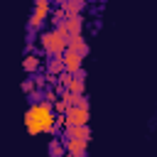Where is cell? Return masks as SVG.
<instances>
[{
	"label": "cell",
	"instance_id": "7a4b0ae2",
	"mask_svg": "<svg viewBox=\"0 0 157 157\" xmlns=\"http://www.w3.org/2000/svg\"><path fill=\"white\" fill-rule=\"evenodd\" d=\"M39 49L44 56H61L69 47H66V39L59 37L56 29H47V32H39Z\"/></svg>",
	"mask_w": 157,
	"mask_h": 157
},
{
	"label": "cell",
	"instance_id": "8fae6325",
	"mask_svg": "<svg viewBox=\"0 0 157 157\" xmlns=\"http://www.w3.org/2000/svg\"><path fill=\"white\" fill-rule=\"evenodd\" d=\"M47 155H49V157H64V155H66V145H64V140H61L59 135L49 140V145H47Z\"/></svg>",
	"mask_w": 157,
	"mask_h": 157
},
{
	"label": "cell",
	"instance_id": "277c9868",
	"mask_svg": "<svg viewBox=\"0 0 157 157\" xmlns=\"http://www.w3.org/2000/svg\"><path fill=\"white\" fill-rule=\"evenodd\" d=\"M66 145V155L71 157H86L88 155V142L91 140H78V137H61Z\"/></svg>",
	"mask_w": 157,
	"mask_h": 157
},
{
	"label": "cell",
	"instance_id": "8992f818",
	"mask_svg": "<svg viewBox=\"0 0 157 157\" xmlns=\"http://www.w3.org/2000/svg\"><path fill=\"white\" fill-rule=\"evenodd\" d=\"M61 137H78V140H91V125H66L61 130Z\"/></svg>",
	"mask_w": 157,
	"mask_h": 157
},
{
	"label": "cell",
	"instance_id": "30bf717a",
	"mask_svg": "<svg viewBox=\"0 0 157 157\" xmlns=\"http://www.w3.org/2000/svg\"><path fill=\"white\" fill-rule=\"evenodd\" d=\"M44 71H47V74H52V76H59V74H64V71H66V66H64V59H61V56H47Z\"/></svg>",
	"mask_w": 157,
	"mask_h": 157
},
{
	"label": "cell",
	"instance_id": "52a82bcc",
	"mask_svg": "<svg viewBox=\"0 0 157 157\" xmlns=\"http://www.w3.org/2000/svg\"><path fill=\"white\" fill-rule=\"evenodd\" d=\"M66 47H69L71 52L81 54L83 59H86V56H88V52H91V47H88V42L83 39V34H74V37H69V39H66Z\"/></svg>",
	"mask_w": 157,
	"mask_h": 157
},
{
	"label": "cell",
	"instance_id": "9a60e30c",
	"mask_svg": "<svg viewBox=\"0 0 157 157\" xmlns=\"http://www.w3.org/2000/svg\"><path fill=\"white\" fill-rule=\"evenodd\" d=\"M44 17H39V15H29V20H27V29H32V32H42V27H44Z\"/></svg>",
	"mask_w": 157,
	"mask_h": 157
},
{
	"label": "cell",
	"instance_id": "6da1fadb",
	"mask_svg": "<svg viewBox=\"0 0 157 157\" xmlns=\"http://www.w3.org/2000/svg\"><path fill=\"white\" fill-rule=\"evenodd\" d=\"M54 125H56L54 103H47V101L29 103V108L25 113V128L29 135H42V132L54 135Z\"/></svg>",
	"mask_w": 157,
	"mask_h": 157
},
{
	"label": "cell",
	"instance_id": "3957f363",
	"mask_svg": "<svg viewBox=\"0 0 157 157\" xmlns=\"http://www.w3.org/2000/svg\"><path fill=\"white\" fill-rule=\"evenodd\" d=\"M91 108L88 105H69L66 110V125H88Z\"/></svg>",
	"mask_w": 157,
	"mask_h": 157
},
{
	"label": "cell",
	"instance_id": "5bb4252c",
	"mask_svg": "<svg viewBox=\"0 0 157 157\" xmlns=\"http://www.w3.org/2000/svg\"><path fill=\"white\" fill-rule=\"evenodd\" d=\"M69 91L71 93H78V96H86V78H81V76L74 74V81L69 83Z\"/></svg>",
	"mask_w": 157,
	"mask_h": 157
},
{
	"label": "cell",
	"instance_id": "7402d4cb",
	"mask_svg": "<svg viewBox=\"0 0 157 157\" xmlns=\"http://www.w3.org/2000/svg\"><path fill=\"white\" fill-rule=\"evenodd\" d=\"M101 2H110V0H101Z\"/></svg>",
	"mask_w": 157,
	"mask_h": 157
},
{
	"label": "cell",
	"instance_id": "4fadbf2b",
	"mask_svg": "<svg viewBox=\"0 0 157 157\" xmlns=\"http://www.w3.org/2000/svg\"><path fill=\"white\" fill-rule=\"evenodd\" d=\"M34 15H39V17H44V20H49L52 17V0H34V10H32Z\"/></svg>",
	"mask_w": 157,
	"mask_h": 157
},
{
	"label": "cell",
	"instance_id": "5b68a950",
	"mask_svg": "<svg viewBox=\"0 0 157 157\" xmlns=\"http://www.w3.org/2000/svg\"><path fill=\"white\" fill-rule=\"evenodd\" d=\"M61 59H64L66 71H71V74H78V71L83 69V56L76 54V52H71V49H66V52L61 54Z\"/></svg>",
	"mask_w": 157,
	"mask_h": 157
},
{
	"label": "cell",
	"instance_id": "44dd1931",
	"mask_svg": "<svg viewBox=\"0 0 157 157\" xmlns=\"http://www.w3.org/2000/svg\"><path fill=\"white\" fill-rule=\"evenodd\" d=\"M27 101H29V103H39V101H44V91H39V88L32 91V93L27 96Z\"/></svg>",
	"mask_w": 157,
	"mask_h": 157
},
{
	"label": "cell",
	"instance_id": "ac0fdd59",
	"mask_svg": "<svg viewBox=\"0 0 157 157\" xmlns=\"http://www.w3.org/2000/svg\"><path fill=\"white\" fill-rule=\"evenodd\" d=\"M56 96H59V93H56L54 86H47V88H44V101H47V103H56V101H59Z\"/></svg>",
	"mask_w": 157,
	"mask_h": 157
},
{
	"label": "cell",
	"instance_id": "ba28073f",
	"mask_svg": "<svg viewBox=\"0 0 157 157\" xmlns=\"http://www.w3.org/2000/svg\"><path fill=\"white\" fill-rule=\"evenodd\" d=\"M86 5H88V0H61V2H59V7L66 12V17L81 15V12L86 10Z\"/></svg>",
	"mask_w": 157,
	"mask_h": 157
},
{
	"label": "cell",
	"instance_id": "9c48e42d",
	"mask_svg": "<svg viewBox=\"0 0 157 157\" xmlns=\"http://www.w3.org/2000/svg\"><path fill=\"white\" fill-rule=\"evenodd\" d=\"M42 54H25V59H22V69L32 76V74H39L42 71V59H39Z\"/></svg>",
	"mask_w": 157,
	"mask_h": 157
},
{
	"label": "cell",
	"instance_id": "603a6c76",
	"mask_svg": "<svg viewBox=\"0 0 157 157\" xmlns=\"http://www.w3.org/2000/svg\"><path fill=\"white\" fill-rule=\"evenodd\" d=\"M64 157H71V155H64Z\"/></svg>",
	"mask_w": 157,
	"mask_h": 157
},
{
	"label": "cell",
	"instance_id": "e0dca14e",
	"mask_svg": "<svg viewBox=\"0 0 157 157\" xmlns=\"http://www.w3.org/2000/svg\"><path fill=\"white\" fill-rule=\"evenodd\" d=\"M32 91H37V83H34V78L29 76V78H25V81H22V93H25V96H29Z\"/></svg>",
	"mask_w": 157,
	"mask_h": 157
},
{
	"label": "cell",
	"instance_id": "ffe728a7",
	"mask_svg": "<svg viewBox=\"0 0 157 157\" xmlns=\"http://www.w3.org/2000/svg\"><path fill=\"white\" fill-rule=\"evenodd\" d=\"M54 110H56V115H66V110H69V103L59 98V101L54 103Z\"/></svg>",
	"mask_w": 157,
	"mask_h": 157
},
{
	"label": "cell",
	"instance_id": "2e32d148",
	"mask_svg": "<svg viewBox=\"0 0 157 157\" xmlns=\"http://www.w3.org/2000/svg\"><path fill=\"white\" fill-rule=\"evenodd\" d=\"M66 20H69V17H66V12H64L61 7H56V10L52 12V17H49V22H52L54 27H56V25H61V22H66Z\"/></svg>",
	"mask_w": 157,
	"mask_h": 157
},
{
	"label": "cell",
	"instance_id": "d6986e66",
	"mask_svg": "<svg viewBox=\"0 0 157 157\" xmlns=\"http://www.w3.org/2000/svg\"><path fill=\"white\" fill-rule=\"evenodd\" d=\"M74 81V74L71 71H64V74H59V83L64 86V88H69V83Z\"/></svg>",
	"mask_w": 157,
	"mask_h": 157
},
{
	"label": "cell",
	"instance_id": "7c38bea8",
	"mask_svg": "<svg viewBox=\"0 0 157 157\" xmlns=\"http://www.w3.org/2000/svg\"><path fill=\"white\" fill-rule=\"evenodd\" d=\"M66 29H69L71 37H74V34H83V15L69 17V20H66Z\"/></svg>",
	"mask_w": 157,
	"mask_h": 157
}]
</instances>
